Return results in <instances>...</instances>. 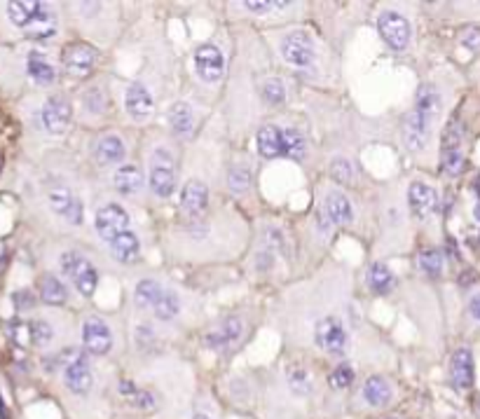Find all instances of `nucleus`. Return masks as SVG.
<instances>
[{
	"label": "nucleus",
	"instance_id": "f257e3e1",
	"mask_svg": "<svg viewBox=\"0 0 480 419\" xmlns=\"http://www.w3.org/2000/svg\"><path fill=\"white\" fill-rule=\"evenodd\" d=\"M438 112H441V96L433 87L424 84L420 89V94H417L413 112L405 117L403 124V143L410 152H417L426 145V139L431 134V124Z\"/></svg>",
	"mask_w": 480,
	"mask_h": 419
},
{
	"label": "nucleus",
	"instance_id": "f03ea898",
	"mask_svg": "<svg viewBox=\"0 0 480 419\" xmlns=\"http://www.w3.org/2000/svg\"><path fill=\"white\" fill-rule=\"evenodd\" d=\"M59 267L68 279L73 281V286H76V291L80 296H84V298L94 296L96 284H99V272H96V267L87 258L80 256L76 251H66V253H61V258H59Z\"/></svg>",
	"mask_w": 480,
	"mask_h": 419
},
{
	"label": "nucleus",
	"instance_id": "7ed1b4c3",
	"mask_svg": "<svg viewBox=\"0 0 480 419\" xmlns=\"http://www.w3.org/2000/svg\"><path fill=\"white\" fill-rule=\"evenodd\" d=\"M314 342H317L319 349H323L328 354H342L347 349V342H350L345 324L338 316L319 319L317 326H314Z\"/></svg>",
	"mask_w": 480,
	"mask_h": 419
},
{
	"label": "nucleus",
	"instance_id": "20e7f679",
	"mask_svg": "<svg viewBox=\"0 0 480 419\" xmlns=\"http://www.w3.org/2000/svg\"><path fill=\"white\" fill-rule=\"evenodd\" d=\"M150 188L157 197H169L174 192L176 185V169H174V157L169 150L157 148L152 152L150 162Z\"/></svg>",
	"mask_w": 480,
	"mask_h": 419
},
{
	"label": "nucleus",
	"instance_id": "39448f33",
	"mask_svg": "<svg viewBox=\"0 0 480 419\" xmlns=\"http://www.w3.org/2000/svg\"><path fill=\"white\" fill-rule=\"evenodd\" d=\"M94 228L101 239L106 243H111V241H115L122 232L129 230V216L119 204H106V206H101L99 211H96Z\"/></svg>",
	"mask_w": 480,
	"mask_h": 419
},
{
	"label": "nucleus",
	"instance_id": "423d86ee",
	"mask_svg": "<svg viewBox=\"0 0 480 419\" xmlns=\"http://www.w3.org/2000/svg\"><path fill=\"white\" fill-rule=\"evenodd\" d=\"M377 28H380V36L385 38V43L389 45L393 52L408 49L413 31H410V24L403 14L391 12V10L389 12H382L380 19H377Z\"/></svg>",
	"mask_w": 480,
	"mask_h": 419
},
{
	"label": "nucleus",
	"instance_id": "0eeeda50",
	"mask_svg": "<svg viewBox=\"0 0 480 419\" xmlns=\"http://www.w3.org/2000/svg\"><path fill=\"white\" fill-rule=\"evenodd\" d=\"M282 56L290 66L307 68L314 61V43L305 31H293L282 40Z\"/></svg>",
	"mask_w": 480,
	"mask_h": 419
},
{
	"label": "nucleus",
	"instance_id": "6e6552de",
	"mask_svg": "<svg viewBox=\"0 0 480 419\" xmlns=\"http://www.w3.org/2000/svg\"><path fill=\"white\" fill-rule=\"evenodd\" d=\"M64 382L73 394H87L94 384L87 354H73L64 366Z\"/></svg>",
	"mask_w": 480,
	"mask_h": 419
},
{
	"label": "nucleus",
	"instance_id": "1a4fd4ad",
	"mask_svg": "<svg viewBox=\"0 0 480 419\" xmlns=\"http://www.w3.org/2000/svg\"><path fill=\"white\" fill-rule=\"evenodd\" d=\"M82 344L89 354L104 356L113 349V333L99 316H89L82 326Z\"/></svg>",
	"mask_w": 480,
	"mask_h": 419
},
{
	"label": "nucleus",
	"instance_id": "9d476101",
	"mask_svg": "<svg viewBox=\"0 0 480 419\" xmlns=\"http://www.w3.org/2000/svg\"><path fill=\"white\" fill-rule=\"evenodd\" d=\"M195 68L199 80L216 84L220 82L222 73H225V59H222L220 49H216L214 45H202L195 52Z\"/></svg>",
	"mask_w": 480,
	"mask_h": 419
},
{
	"label": "nucleus",
	"instance_id": "9b49d317",
	"mask_svg": "<svg viewBox=\"0 0 480 419\" xmlns=\"http://www.w3.org/2000/svg\"><path fill=\"white\" fill-rule=\"evenodd\" d=\"M43 124L49 134H64L68 129V122H71V104H68L66 96L61 94H54L45 101L43 106Z\"/></svg>",
	"mask_w": 480,
	"mask_h": 419
},
{
	"label": "nucleus",
	"instance_id": "f8f14e48",
	"mask_svg": "<svg viewBox=\"0 0 480 419\" xmlns=\"http://www.w3.org/2000/svg\"><path fill=\"white\" fill-rule=\"evenodd\" d=\"M47 202H49V208L66 220L71 225H80L82 223V204L80 200L73 197V192L68 188H52L47 195Z\"/></svg>",
	"mask_w": 480,
	"mask_h": 419
},
{
	"label": "nucleus",
	"instance_id": "ddd939ff",
	"mask_svg": "<svg viewBox=\"0 0 480 419\" xmlns=\"http://www.w3.org/2000/svg\"><path fill=\"white\" fill-rule=\"evenodd\" d=\"M408 204H410V211L417 220H428L436 211V204H438V197H436V190L431 185L422 183V180H415L408 190Z\"/></svg>",
	"mask_w": 480,
	"mask_h": 419
},
{
	"label": "nucleus",
	"instance_id": "4468645a",
	"mask_svg": "<svg viewBox=\"0 0 480 419\" xmlns=\"http://www.w3.org/2000/svg\"><path fill=\"white\" fill-rule=\"evenodd\" d=\"M124 108H127V112L134 120H139V122L148 120V117L152 115V108H155L152 94L139 82L129 84L127 92H124Z\"/></svg>",
	"mask_w": 480,
	"mask_h": 419
},
{
	"label": "nucleus",
	"instance_id": "2eb2a0df",
	"mask_svg": "<svg viewBox=\"0 0 480 419\" xmlns=\"http://www.w3.org/2000/svg\"><path fill=\"white\" fill-rule=\"evenodd\" d=\"M209 204V188L202 180H187L185 188L181 192V208L190 218H199Z\"/></svg>",
	"mask_w": 480,
	"mask_h": 419
},
{
	"label": "nucleus",
	"instance_id": "dca6fc26",
	"mask_svg": "<svg viewBox=\"0 0 480 419\" xmlns=\"http://www.w3.org/2000/svg\"><path fill=\"white\" fill-rule=\"evenodd\" d=\"M450 379L455 389L466 392L473 387V354L468 347H459L453 354V366H450Z\"/></svg>",
	"mask_w": 480,
	"mask_h": 419
},
{
	"label": "nucleus",
	"instance_id": "f3484780",
	"mask_svg": "<svg viewBox=\"0 0 480 419\" xmlns=\"http://www.w3.org/2000/svg\"><path fill=\"white\" fill-rule=\"evenodd\" d=\"M64 64L73 75H87L96 64V52L84 43H73L64 49Z\"/></svg>",
	"mask_w": 480,
	"mask_h": 419
},
{
	"label": "nucleus",
	"instance_id": "a211bd4d",
	"mask_svg": "<svg viewBox=\"0 0 480 419\" xmlns=\"http://www.w3.org/2000/svg\"><path fill=\"white\" fill-rule=\"evenodd\" d=\"M244 333V324L239 319H225L222 324L216 328V331H211L207 337H204V344H207L209 349H216V352H220V349H227L232 347V344H237V339L242 337Z\"/></svg>",
	"mask_w": 480,
	"mask_h": 419
},
{
	"label": "nucleus",
	"instance_id": "6ab92c4d",
	"mask_svg": "<svg viewBox=\"0 0 480 419\" xmlns=\"http://www.w3.org/2000/svg\"><path fill=\"white\" fill-rule=\"evenodd\" d=\"M323 213L333 225H350L354 220V208L350 200H347V195H342L338 190H330L328 195H325Z\"/></svg>",
	"mask_w": 480,
	"mask_h": 419
},
{
	"label": "nucleus",
	"instance_id": "aec40b11",
	"mask_svg": "<svg viewBox=\"0 0 480 419\" xmlns=\"http://www.w3.org/2000/svg\"><path fill=\"white\" fill-rule=\"evenodd\" d=\"M56 28H59V21H56V12L49 5L43 3L40 12L31 24L26 26V36L33 38V40H47V38H54L56 36Z\"/></svg>",
	"mask_w": 480,
	"mask_h": 419
},
{
	"label": "nucleus",
	"instance_id": "412c9836",
	"mask_svg": "<svg viewBox=\"0 0 480 419\" xmlns=\"http://www.w3.org/2000/svg\"><path fill=\"white\" fill-rule=\"evenodd\" d=\"M108 248H111L113 258L119 260V263L129 265V263H136V260H139L141 243H139V237H136L131 230H127V232H122L115 241L108 243Z\"/></svg>",
	"mask_w": 480,
	"mask_h": 419
},
{
	"label": "nucleus",
	"instance_id": "4be33fe9",
	"mask_svg": "<svg viewBox=\"0 0 480 419\" xmlns=\"http://www.w3.org/2000/svg\"><path fill=\"white\" fill-rule=\"evenodd\" d=\"M391 394H393V389H391V384L387 382L385 377L373 375V377L365 379V384H363V400L368 405H375V407L387 405L391 400Z\"/></svg>",
	"mask_w": 480,
	"mask_h": 419
},
{
	"label": "nucleus",
	"instance_id": "5701e85b",
	"mask_svg": "<svg viewBox=\"0 0 480 419\" xmlns=\"http://www.w3.org/2000/svg\"><path fill=\"white\" fill-rule=\"evenodd\" d=\"M40 8H43V3H38V0H16V3H8L5 10H8L10 21H12L16 28L26 31V26L38 16Z\"/></svg>",
	"mask_w": 480,
	"mask_h": 419
},
{
	"label": "nucleus",
	"instance_id": "b1692460",
	"mask_svg": "<svg viewBox=\"0 0 480 419\" xmlns=\"http://www.w3.org/2000/svg\"><path fill=\"white\" fill-rule=\"evenodd\" d=\"M258 152L265 160H274V157L284 155V136L282 129L277 127H262L258 132Z\"/></svg>",
	"mask_w": 480,
	"mask_h": 419
},
{
	"label": "nucleus",
	"instance_id": "393cba45",
	"mask_svg": "<svg viewBox=\"0 0 480 419\" xmlns=\"http://www.w3.org/2000/svg\"><path fill=\"white\" fill-rule=\"evenodd\" d=\"M96 160L101 164H117L124 160V143L115 134H106L96 143Z\"/></svg>",
	"mask_w": 480,
	"mask_h": 419
},
{
	"label": "nucleus",
	"instance_id": "a878e982",
	"mask_svg": "<svg viewBox=\"0 0 480 419\" xmlns=\"http://www.w3.org/2000/svg\"><path fill=\"white\" fill-rule=\"evenodd\" d=\"M40 300H43L45 304H52V307H59V304L66 302L68 291H66V286L61 284L59 276L45 274L43 279H40Z\"/></svg>",
	"mask_w": 480,
	"mask_h": 419
},
{
	"label": "nucleus",
	"instance_id": "bb28decb",
	"mask_svg": "<svg viewBox=\"0 0 480 419\" xmlns=\"http://www.w3.org/2000/svg\"><path fill=\"white\" fill-rule=\"evenodd\" d=\"M164 293V288L159 281L155 279H143L139 281V286H136L134 291V300H136V307L141 309H152L157 304L159 296Z\"/></svg>",
	"mask_w": 480,
	"mask_h": 419
},
{
	"label": "nucleus",
	"instance_id": "cd10ccee",
	"mask_svg": "<svg viewBox=\"0 0 480 419\" xmlns=\"http://www.w3.org/2000/svg\"><path fill=\"white\" fill-rule=\"evenodd\" d=\"M141 185H143V176L134 164H124V167L117 169L115 188L122 192V195H136V192L141 190Z\"/></svg>",
	"mask_w": 480,
	"mask_h": 419
},
{
	"label": "nucleus",
	"instance_id": "c85d7f7f",
	"mask_svg": "<svg viewBox=\"0 0 480 419\" xmlns=\"http://www.w3.org/2000/svg\"><path fill=\"white\" fill-rule=\"evenodd\" d=\"M169 122H171V129L179 136H190L192 127H195V117H192L190 106L174 104V108L169 110Z\"/></svg>",
	"mask_w": 480,
	"mask_h": 419
},
{
	"label": "nucleus",
	"instance_id": "c756f323",
	"mask_svg": "<svg viewBox=\"0 0 480 419\" xmlns=\"http://www.w3.org/2000/svg\"><path fill=\"white\" fill-rule=\"evenodd\" d=\"M391 286H393L391 270L387 267V265H382V263L370 265V270H368V288H370V291L385 296V293L391 291Z\"/></svg>",
	"mask_w": 480,
	"mask_h": 419
},
{
	"label": "nucleus",
	"instance_id": "7c9ffc66",
	"mask_svg": "<svg viewBox=\"0 0 480 419\" xmlns=\"http://www.w3.org/2000/svg\"><path fill=\"white\" fill-rule=\"evenodd\" d=\"M28 75L33 77V82L43 84V87H49V84L56 80L54 66L49 64V61H45L43 56H38V54H33L31 59H28Z\"/></svg>",
	"mask_w": 480,
	"mask_h": 419
},
{
	"label": "nucleus",
	"instance_id": "2f4dec72",
	"mask_svg": "<svg viewBox=\"0 0 480 419\" xmlns=\"http://www.w3.org/2000/svg\"><path fill=\"white\" fill-rule=\"evenodd\" d=\"M152 311H155V316L159 321L176 319V316L181 314V298L176 296L174 291H167V288H164V293L159 296L157 304L152 307Z\"/></svg>",
	"mask_w": 480,
	"mask_h": 419
},
{
	"label": "nucleus",
	"instance_id": "473e14b6",
	"mask_svg": "<svg viewBox=\"0 0 480 419\" xmlns=\"http://www.w3.org/2000/svg\"><path fill=\"white\" fill-rule=\"evenodd\" d=\"M284 136V155L290 160H302L305 155V139L298 129H282Z\"/></svg>",
	"mask_w": 480,
	"mask_h": 419
},
{
	"label": "nucleus",
	"instance_id": "72a5a7b5",
	"mask_svg": "<svg viewBox=\"0 0 480 419\" xmlns=\"http://www.w3.org/2000/svg\"><path fill=\"white\" fill-rule=\"evenodd\" d=\"M28 335H31L36 347H47V344L52 342V337H54V328L49 326V321L36 319L31 326H28Z\"/></svg>",
	"mask_w": 480,
	"mask_h": 419
},
{
	"label": "nucleus",
	"instance_id": "f704fd0d",
	"mask_svg": "<svg viewBox=\"0 0 480 419\" xmlns=\"http://www.w3.org/2000/svg\"><path fill=\"white\" fill-rule=\"evenodd\" d=\"M286 377H288V384L295 394H310L312 392V377L307 375L305 368L290 366L288 372H286Z\"/></svg>",
	"mask_w": 480,
	"mask_h": 419
},
{
	"label": "nucleus",
	"instance_id": "c9c22d12",
	"mask_svg": "<svg viewBox=\"0 0 480 419\" xmlns=\"http://www.w3.org/2000/svg\"><path fill=\"white\" fill-rule=\"evenodd\" d=\"M352 382H354V368L350 363H340L328 375V384L333 389H338V392H342V389H347V387H352Z\"/></svg>",
	"mask_w": 480,
	"mask_h": 419
},
{
	"label": "nucleus",
	"instance_id": "e433bc0d",
	"mask_svg": "<svg viewBox=\"0 0 480 419\" xmlns=\"http://www.w3.org/2000/svg\"><path fill=\"white\" fill-rule=\"evenodd\" d=\"M420 267H422V272H424V274H428V276H438L443 272V258H441V253L438 251H424L420 256Z\"/></svg>",
	"mask_w": 480,
	"mask_h": 419
},
{
	"label": "nucleus",
	"instance_id": "4c0bfd02",
	"mask_svg": "<svg viewBox=\"0 0 480 419\" xmlns=\"http://www.w3.org/2000/svg\"><path fill=\"white\" fill-rule=\"evenodd\" d=\"M262 94H265L267 104H272V106H282L286 101V89L279 80H267L262 84Z\"/></svg>",
	"mask_w": 480,
	"mask_h": 419
},
{
	"label": "nucleus",
	"instance_id": "58836bf2",
	"mask_svg": "<svg viewBox=\"0 0 480 419\" xmlns=\"http://www.w3.org/2000/svg\"><path fill=\"white\" fill-rule=\"evenodd\" d=\"M461 164H464V152L461 150H443V169L450 176L461 171Z\"/></svg>",
	"mask_w": 480,
	"mask_h": 419
},
{
	"label": "nucleus",
	"instance_id": "ea45409f",
	"mask_svg": "<svg viewBox=\"0 0 480 419\" xmlns=\"http://www.w3.org/2000/svg\"><path fill=\"white\" fill-rule=\"evenodd\" d=\"M249 185H251V173H249V169H242V167L232 169V173H230V190L237 192V195H239V192H247Z\"/></svg>",
	"mask_w": 480,
	"mask_h": 419
},
{
	"label": "nucleus",
	"instance_id": "a19ab883",
	"mask_svg": "<svg viewBox=\"0 0 480 419\" xmlns=\"http://www.w3.org/2000/svg\"><path fill=\"white\" fill-rule=\"evenodd\" d=\"M330 173H333V178L338 180V183H352L354 178V171H352V164L347 160H335L333 167H330Z\"/></svg>",
	"mask_w": 480,
	"mask_h": 419
},
{
	"label": "nucleus",
	"instance_id": "79ce46f5",
	"mask_svg": "<svg viewBox=\"0 0 480 419\" xmlns=\"http://www.w3.org/2000/svg\"><path fill=\"white\" fill-rule=\"evenodd\" d=\"M84 106H87L89 112H101L106 108V96L101 89H91V92L84 94Z\"/></svg>",
	"mask_w": 480,
	"mask_h": 419
},
{
	"label": "nucleus",
	"instance_id": "37998d69",
	"mask_svg": "<svg viewBox=\"0 0 480 419\" xmlns=\"http://www.w3.org/2000/svg\"><path fill=\"white\" fill-rule=\"evenodd\" d=\"M244 8L247 10H251V12H255V14H267L270 12V10H274V8H288V3H270V0H247V3H244Z\"/></svg>",
	"mask_w": 480,
	"mask_h": 419
},
{
	"label": "nucleus",
	"instance_id": "c03bdc74",
	"mask_svg": "<svg viewBox=\"0 0 480 419\" xmlns=\"http://www.w3.org/2000/svg\"><path fill=\"white\" fill-rule=\"evenodd\" d=\"M129 398H131V403H134L136 407H143V410H148V407L155 405V394L146 392V389H136V392L131 394Z\"/></svg>",
	"mask_w": 480,
	"mask_h": 419
},
{
	"label": "nucleus",
	"instance_id": "a18cd8bd",
	"mask_svg": "<svg viewBox=\"0 0 480 419\" xmlns=\"http://www.w3.org/2000/svg\"><path fill=\"white\" fill-rule=\"evenodd\" d=\"M12 300H14V304H16V309H19V311L31 309L33 304H36V298H33L31 291H16L12 296Z\"/></svg>",
	"mask_w": 480,
	"mask_h": 419
},
{
	"label": "nucleus",
	"instance_id": "49530a36",
	"mask_svg": "<svg viewBox=\"0 0 480 419\" xmlns=\"http://www.w3.org/2000/svg\"><path fill=\"white\" fill-rule=\"evenodd\" d=\"M461 45H464L466 49H471V52H478V49H480V31H478V28L466 31L464 36H461Z\"/></svg>",
	"mask_w": 480,
	"mask_h": 419
},
{
	"label": "nucleus",
	"instance_id": "de8ad7c7",
	"mask_svg": "<svg viewBox=\"0 0 480 419\" xmlns=\"http://www.w3.org/2000/svg\"><path fill=\"white\" fill-rule=\"evenodd\" d=\"M468 309H471V314L480 321V293L471 298V304H468Z\"/></svg>",
	"mask_w": 480,
	"mask_h": 419
},
{
	"label": "nucleus",
	"instance_id": "09e8293b",
	"mask_svg": "<svg viewBox=\"0 0 480 419\" xmlns=\"http://www.w3.org/2000/svg\"><path fill=\"white\" fill-rule=\"evenodd\" d=\"M195 419H209V417H204V415H199V417H195Z\"/></svg>",
	"mask_w": 480,
	"mask_h": 419
},
{
	"label": "nucleus",
	"instance_id": "8fccbe9b",
	"mask_svg": "<svg viewBox=\"0 0 480 419\" xmlns=\"http://www.w3.org/2000/svg\"><path fill=\"white\" fill-rule=\"evenodd\" d=\"M478 220H480V206H478Z\"/></svg>",
	"mask_w": 480,
	"mask_h": 419
},
{
	"label": "nucleus",
	"instance_id": "3c124183",
	"mask_svg": "<svg viewBox=\"0 0 480 419\" xmlns=\"http://www.w3.org/2000/svg\"><path fill=\"white\" fill-rule=\"evenodd\" d=\"M478 410H480V403H478Z\"/></svg>",
	"mask_w": 480,
	"mask_h": 419
}]
</instances>
